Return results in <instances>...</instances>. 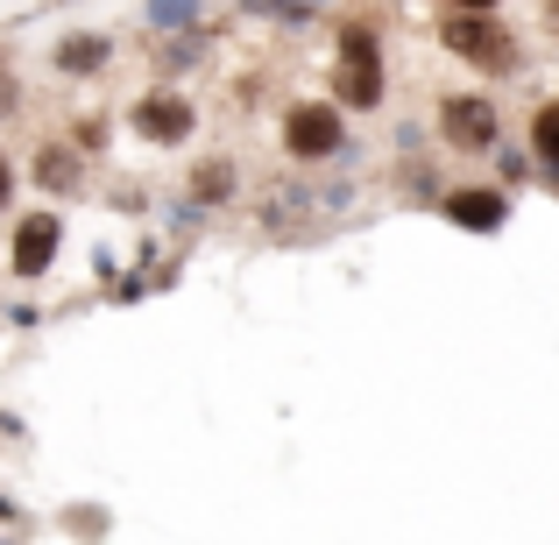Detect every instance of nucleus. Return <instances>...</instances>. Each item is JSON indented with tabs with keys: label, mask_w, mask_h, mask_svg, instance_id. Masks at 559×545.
<instances>
[{
	"label": "nucleus",
	"mask_w": 559,
	"mask_h": 545,
	"mask_svg": "<svg viewBox=\"0 0 559 545\" xmlns=\"http://www.w3.org/2000/svg\"><path fill=\"white\" fill-rule=\"evenodd\" d=\"M284 156H298V164H347L355 156L347 114L333 99H290L284 107Z\"/></svg>",
	"instance_id": "2"
},
{
	"label": "nucleus",
	"mask_w": 559,
	"mask_h": 545,
	"mask_svg": "<svg viewBox=\"0 0 559 545\" xmlns=\"http://www.w3.org/2000/svg\"><path fill=\"white\" fill-rule=\"evenodd\" d=\"M532 156L559 178V99H546V107L532 114Z\"/></svg>",
	"instance_id": "12"
},
{
	"label": "nucleus",
	"mask_w": 559,
	"mask_h": 545,
	"mask_svg": "<svg viewBox=\"0 0 559 545\" xmlns=\"http://www.w3.org/2000/svg\"><path fill=\"white\" fill-rule=\"evenodd\" d=\"M234 185H241V178H234V164H227V156H205V164L191 170L185 199L199 205V213H213V205H227V199H234Z\"/></svg>",
	"instance_id": "10"
},
{
	"label": "nucleus",
	"mask_w": 559,
	"mask_h": 545,
	"mask_svg": "<svg viewBox=\"0 0 559 545\" xmlns=\"http://www.w3.org/2000/svg\"><path fill=\"white\" fill-rule=\"evenodd\" d=\"M205 0H142V22L156 28V36H185L191 22H199Z\"/></svg>",
	"instance_id": "11"
},
{
	"label": "nucleus",
	"mask_w": 559,
	"mask_h": 545,
	"mask_svg": "<svg viewBox=\"0 0 559 545\" xmlns=\"http://www.w3.org/2000/svg\"><path fill=\"white\" fill-rule=\"evenodd\" d=\"M496 0H447V14H489Z\"/></svg>",
	"instance_id": "15"
},
{
	"label": "nucleus",
	"mask_w": 559,
	"mask_h": 545,
	"mask_svg": "<svg viewBox=\"0 0 559 545\" xmlns=\"http://www.w3.org/2000/svg\"><path fill=\"white\" fill-rule=\"evenodd\" d=\"M135 135L142 142H156V150H178V142H191V128H199V107H191L185 93H170V85H156V93H142L135 99Z\"/></svg>",
	"instance_id": "6"
},
{
	"label": "nucleus",
	"mask_w": 559,
	"mask_h": 545,
	"mask_svg": "<svg viewBox=\"0 0 559 545\" xmlns=\"http://www.w3.org/2000/svg\"><path fill=\"white\" fill-rule=\"evenodd\" d=\"M439 43L475 71H510V57H518L510 28L489 22V14H439Z\"/></svg>",
	"instance_id": "4"
},
{
	"label": "nucleus",
	"mask_w": 559,
	"mask_h": 545,
	"mask_svg": "<svg viewBox=\"0 0 559 545\" xmlns=\"http://www.w3.org/2000/svg\"><path fill=\"white\" fill-rule=\"evenodd\" d=\"M50 64L64 71V79H93V71H107V64H114L107 28H79V36H64V43L50 50Z\"/></svg>",
	"instance_id": "8"
},
{
	"label": "nucleus",
	"mask_w": 559,
	"mask_h": 545,
	"mask_svg": "<svg viewBox=\"0 0 559 545\" xmlns=\"http://www.w3.org/2000/svg\"><path fill=\"white\" fill-rule=\"evenodd\" d=\"M36 185H43V199H71V191L85 185V156L71 150V142H43L36 150Z\"/></svg>",
	"instance_id": "9"
},
{
	"label": "nucleus",
	"mask_w": 559,
	"mask_h": 545,
	"mask_svg": "<svg viewBox=\"0 0 559 545\" xmlns=\"http://www.w3.org/2000/svg\"><path fill=\"white\" fill-rule=\"evenodd\" d=\"M432 128H439V150H453V156H496L503 150V107L489 93H447Z\"/></svg>",
	"instance_id": "3"
},
{
	"label": "nucleus",
	"mask_w": 559,
	"mask_h": 545,
	"mask_svg": "<svg viewBox=\"0 0 559 545\" xmlns=\"http://www.w3.org/2000/svg\"><path fill=\"white\" fill-rule=\"evenodd\" d=\"M14 107H22V85H14L8 71H0V121H14Z\"/></svg>",
	"instance_id": "13"
},
{
	"label": "nucleus",
	"mask_w": 559,
	"mask_h": 545,
	"mask_svg": "<svg viewBox=\"0 0 559 545\" xmlns=\"http://www.w3.org/2000/svg\"><path fill=\"white\" fill-rule=\"evenodd\" d=\"M8 199H14V164L0 156V213H8Z\"/></svg>",
	"instance_id": "14"
},
{
	"label": "nucleus",
	"mask_w": 559,
	"mask_h": 545,
	"mask_svg": "<svg viewBox=\"0 0 559 545\" xmlns=\"http://www.w3.org/2000/svg\"><path fill=\"white\" fill-rule=\"evenodd\" d=\"M439 213H447L461 234H503L510 191L503 185H453V191H439Z\"/></svg>",
	"instance_id": "7"
},
{
	"label": "nucleus",
	"mask_w": 559,
	"mask_h": 545,
	"mask_svg": "<svg viewBox=\"0 0 559 545\" xmlns=\"http://www.w3.org/2000/svg\"><path fill=\"white\" fill-rule=\"evenodd\" d=\"M57 248H64V220L43 205V213H22L14 220V241H8V270L22 276V284H36V276L57 270Z\"/></svg>",
	"instance_id": "5"
},
{
	"label": "nucleus",
	"mask_w": 559,
	"mask_h": 545,
	"mask_svg": "<svg viewBox=\"0 0 559 545\" xmlns=\"http://www.w3.org/2000/svg\"><path fill=\"white\" fill-rule=\"evenodd\" d=\"M298 8H305V14H319V8H333V0H298Z\"/></svg>",
	"instance_id": "16"
},
{
	"label": "nucleus",
	"mask_w": 559,
	"mask_h": 545,
	"mask_svg": "<svg viewBox=\"0 0 559 545\" xmlns=\"http://www.w3.org/2000/svg\"><path fill=\"white\" fill-rule=\"evenodd\" d=\"M382 85H390V71H382L376 22H347L341 36H333V107L341 114H376Z\"/></svg>",
	"instance_id": "1"
}]
</instances>
